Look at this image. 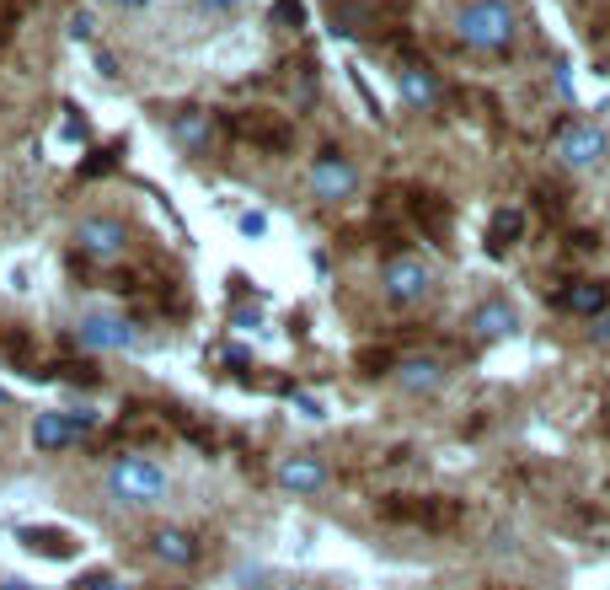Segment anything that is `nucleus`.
<instances>
[{
	"mask_svg": "<svg viewBox=\"0 0 610 590\" xmlns=\"http://www.w3.org/2000/svg\"><path fill=\"white\" fill-rule=\"evenodd\" d=\"M102 499L108 505H129V510L161 505L167 499V467L150 457H113L108 472H102Z\"/></svg>",
	"mask_w": 610,
	"mask_h": 590,
	"instance_id": "1",
	"label": "nucleus"
},
{
	"mask_svg": "<svg viewBox=\"0 0 610 590\" xmlns=\"http://www.w3.org/2000/svg\"><path fill=\"white\" fill-rule=\"evenodd\" d=\"M514 33H520V22H514L509 0H466V5H455V38L466 49H477V55L509 49Z\"/></svg>",
	"mask_w": 610,
	"mask_h": 590,
	"instance_id": "2",
	"label": "nucleus"
},
{
	"mask_svg": "<svg viewBox=\"0 0 610 590\" xmlns=\"http://www.w3.org/2000/svg\"><path fill=\"white\" fill-rule=\"evenodd\" d=\"M380 296L391 301V306H424L428 296H434V268L424 258H407V253H396V258H386L380 268Z\"/></svg>",
	"mask_w": 610,
	"mask_h": 590,
	"instance_id": "3",
	"label": "nucleus"
},
{
	"mask_svg": "<svg viewBox=\"0 0 610 590\" xmlns=\"http://www.w3.org/2000/svg\"><path fill=\"white\" fill-rule=\"evenodd\" d=\"M551 156H557L562 167H573V172H589V167H600L610 156V134L600 130V124H589V119H573V124L557 130Z\"/></svg>",
	"mask_w": 610,
	"mask_h": 590,
	"instance_id": "4",
	"label": "nucleus"
},
{
	"mask_svg": "<svg viewBox=\"0 0 610 590\" xmlns=\"http://www.w3.org/2000/svg\"><path fill=\"white\" fill-rule=\"evenodd\" d=\"M70 242H75V253H86V258L113 263L129 253V226L113 220V215H81L75 231H70Z\"/></svg>",
	"mask_w": 610,
	"mask_h": 590,
	"instance_id": "5",
	"label": "nucleus"
},
{
	"mask_svg": "<svg viewBox=\"0 0 610 590\" xmlns=\"http://www.w3.org/2000/svg\"><path fill=\"white\" fill-rule=\"evenodd\" d=\"M134 323L123 312H81L75 317V344L91 349V354H119V349H134Z\"/></svg>",
	"mask_w": 610,
	"mask_h": 590,
	"instance_id": "6",
	"label": "nucleus"
},
{
	"mask_svg": "<svg viewBox=\"0 0 610 590\" xmlns=\"http://www.w3.org/2000/svg\"><path fill=\"white\" fill-rule=\"evenodd\" d=\"M359 189V167L343 156V150H321L316 161H310V198H321V204H343V198H354Z\"/></svg>",
	"mask_w": 610,
	"mask_h": 590,
	"instance_id": "7",
	"label": "nucleus"
},
{
	"mask_svg": "<svg viewBox=\"0 0 610 590\" xmlns=\"http://www.w3.org/2000/svg\"><path fill=\"white\" fill-rule=\"evenodd\" d=\"M444 360H434V354H402L396 365H391V382H396V393L407 397H434L444 387Z\"/></svg>",
	"mask_w": 610,
	"mask_h": 590,
	"instance_id": "8",
	"label": "nucleus"
},
{
	"mask_svg": "<svg viewBox=\"0 0 610 590\" xmlns=\"http://www.w3.org/2000/svg\"><path fill=\"white\" fill-rule=\"evenodd\" d=\"M273 483H279L284 494H295V499H310V494H321V489H327V461L305 457V451H295V457H279V467H273Z\"/></svg>",
	"mask_w": 610,
	"mask_h": 590,
	"instance_id": "9",
	"label": "nucleus"
},
{
	"mask_svg": "<svg viewBox=\"0 0 610 590\" xmlns=\"http://www.w3.org/2000/svg\"><path fill=\"white\" fill-rule=\"evenodd\" d=\"M396 92H402V103L418 108V113L439 108V97H444L439 75H434L428 65H418V60H402V65H396Z\"/></svg>",
	"mask_w": 610,
	"mask_h": 590,
	"instance_id": "10",
	"label": "nucleus"
},
{
	"mask_svg": "<svg viewBox=\"0 0 610 590\" xmlns=\"http://www.w3.org/2000/svg\"><path fill=\"white\" fill-rule=\"evenodd\" d=\"M150 553H156L167 569H193L204 547H198V537H193V531H183V526H161V531L150 537Z\"/></svg>",
	"mask_w": 610,
	"mask_h": 590,
	"instance_id": "11",
	"label": "nucleus"
},
{
	"mask_svg": "<svg viewBox=\"0 0 610 590\" xmlns=\"http://www.w3.org/2000/svg\"><path fill=\"white\" fill-rule=\"evenodd\" d=\"M167 130H172V140L183 145L187 156H204V150L215 145V119H209L204 108H183V113H172V124H167Z\"/></svg>",
	"mask_w": 610,
	"mask_h": 590,
	"instance_id": "12",
	"label": "nucleus"
},
{
	"mask_svg": "<svg viewBox=\"0 0 610 590\" xmlns=\"http://www.w3.org/2000/svg\"><path fill=\"white\" fill-rule=\"evenodd\" d=\"M472 333H477V338H488V344L514 338V333H520V312H514L509 301H498V296H492V301H483V306L472 312Z\"/></svg>",
	"mask_w": 610,
	"mask_h": 590,
	"instance_id": "13",
	"label": "nucleus"
},
{
	"mask_svg": "<svg viewBox=\"0 0 610 590\" xmlns=\"http://www.w3.org/2000/svg\"><path fill=\"white\" fill-rule=\"evenodd\" d=\"M16 537H22V547L38 553V558H54V564H70V558H75V542L64 537L60 526H22Z\"/></svg>",
	"mask_w": 610,
	"mask_h": 590,
	"instance_id": "14",
	"label": "nucleus"
},
{
	"mask_svg": "<svg viewBox=\"0 0 610 590\" xmlns=\"http://www.w3.org/2000/svg\"><path fill=\"white\" fill-rule=\"evenodd\" d=\"M606 301H610V290L606 285H595V279H578V285L562 296V306H568V312H578V317H600V312H606Z\"/></svg>",
	"mask_w": 610,
	"mask_h": 590,
	"instance_id": "15",
	"label": "nucleus"
},
{
	"mask_svg": "<svg viewBox=\"0 0 610 590\" xmlns=\"http://www.w3.org/2000/svg\"><path fill=\"white\" fill-rule=\"evenodd\" d=\"M236 130H242L246 140H257V145H268V150H284V145H290V130L273 124V119H263V113H242Z\"/></svg>",
	"mask_w": 610,
	"mask_h": 590,
	"instance_id": "16",
	"label": "nucleus"
},
{
	"mask_svg": "<svg viewBox=\"0 0 610 590\" xmlns=\"http://www.w3.org/2000/svg\"><path fill=\"white\" fill-rule=\"evenodd\" d=\"M33 446H38V451H64V446H70L64 413H38V419H33Z\"/></svg>",
	"mask_w": 610,
	"mask_h": 590,
	"instance_id": "17",
	"label": "nucleus"
},
{
	"mask_svg": "<svg viewBox=\"0 0 610 590\" xmlns=\"http://www.w3.org/2000/svg\"><path fill=\"white\" fill-rule=\"evenodd\" d=\"M386 516H396V521H424V526H450L461 510H455V505H386Z\"/></svg>",
	"mask_w": 610,
	"mask_h": 590,
	"instance_id": "18",
	"label": "nucleus"
},
{
	"mask_svg": "<svg viewBox=\"0 0 610 590\" xmlns=\"http://www.w3.org/2000/svg\"><path fill=\"white\" fill-rule=\"evenodd\" d=\"M413 215L424 220L428 237H444V231H450V209H444L434 194H413Z\"/></svg>",
	"mask_w": 610,
	"mask_h": 590,
	"instance_id": "19",
	"label": "nucleus"
},
{
	"mask_svg": "<svg viewBox=\"0 0 610 590\" xmlns=\"http://www.w3.org/2000/svg\"><path fill=\"white\" fill-rule=\"evenodd\" d=\"M520 231H525V220H520L514 209H498V215H492V231H488V253H503Z\"/></svg>",
	"mask_w": 610,
	"mask_h": 590,
	"instance_id": "20",
	"label": "nucleus"
},
{
	"mask_svg": "<svg viewBox=\"0 0 610 590\" xmlns=\"http://www.w3.org/2000/svg\"><path fill=\"white\" fill-rule=\"evenodd\" d=\"M123 156V145H102V150H91V161H81V178L91 183V178H102V172H113Z\"/></svg>",
	"mask_w": 610,
	"mask_h": 590,
	"instance_id": "21",
	"label": "nucleus"
},
{
	"mask_svg": "<svg viewBox=\"0 0 610 590\" xmlns=\"http://www.w3.org/2000/svg\"><path fill=\"white\" fill-rule=\"evenodd\" d=\"M64 424H70V441H81V435H91L102 419H97V408H75V413H64Z\"/></svg>",
	"mask_w": 610,
	"mask_h": 590,
	"instance_id": "22",
	"label": "nucleus"
},
{
	"mask_svg": "<svg viewBox=\"0 0 610 590\" xmlns=\"http://www.w3.org/2000/svg\"><path fill=\"white\" fill-rule=\"evenodd\" d=\"M301 22H305L301 0H273V27H301Z\"/></svg>",
	"mask_w": 610,
	"mask_h": 590,
	"instance_id": "23",
	"label": "nucleus"
},
{
	"mask_svg": "<svg viewBox=\"0 0 610 590\" xmlns=\"http://www.w3.org/2000/svg\"><path fill=\"white\" fill-rule=\"evenodd\" d=\"M236 590H268V569L263 564H242L236 569Z\"/></svg>",
	"mask_w": 610,
	"mask_h": 590,
	"instance_id": "24",
	"label": "nucleus"
},
{
	"mask_svg": "<svg viewBox=\"0 0 610 590\" xmlns=\"http://www.w3.org/2000/svg\"><path fill=\"white\" fill-rule=\"evenodd\" d=\"M75 590H129V586L113 580V575H102V569H91V575H81V580H75Z\"/></svg>",
	"mask_w": 610,
	"mask_h": 590,
	"instance_id": "25",
	"label": "nucleus"
},
{
	"mask_svg": "<svg viewBox=\"0 0 610 590\" xmlns=\"http://www.w3.org/2000/svg\"><path fill=\"white\" fill-rule=\"evenodd\" d=\"M91 27H97V22H91V11H75V16H70V38H75V44H86V38H91Z\"/></svg>",
	"mask_w": 610,
	"mask_h": 590,
	"instance_id": "26",
	"label": "nucleus"
},
{
	"mask_svg": "<svg viewBox=\"0 0 610 590\" xmlns=\"http://www.w3.org/2000/svg\"><path fill=\"white\" fill-rule=\"evenodd\" d=\"M193 5H198L204 16H231V11H236L242 0H193Z\"/></svg>",
	"mask_w": 610,
	"mask_h": 590,
	"instance_id": "27",
	"label": "nucleus"
},
{
	"mask_svg": "<svg viewBox=\"0 0 610 590\" xmlns=\"http://www.w3.org/2000/svg\"><path fill=\"white\" fill-rule=\"evenodd\" d=\"M589 344H600V349H610V317L600 312L595 323H589Z\"/></svg>",
	"mask_w": 610,
	"mask_h": 590,
	"instance_id": "28",
	"label": "nucleus"
},
{
	"mask_svg": "<svg viewBox=\"0 0 610 590\" xmlns=\"http://www.w3.org/2000/svg\"><path fill=\"white\" fill-rule=\"evenodd\" d=\"M263 231H268V220H263L257 209H246L242 215V237H263Z\"/></svg>",
	"mask_w": 610,
	"mask_h": 590,
	"instance_id": "29",
	"label": "nucleus"
},
{
	"mask_svg": "<svg viewBox=\"0 0 610 590\" xmlns=\"http://www.w3.org/2000/svg\"><path fill=\"white\" fill-rule=\"evenodd\" d=\"M295 408H301L305 419H327V408H321L316 397H305V393H295Z\"/></svg>",
	"mask_w": 610,
	"mask_h": 590,
	"instance_id": "30",
	"label": "nucleus"
},
{
	"mask_svg": "<svg viewBox=\"0 0 610 590\" xmlns=\"http://www.w3.org/2000/svg\"><path fill=\"white\" fill-rule=\"evenodd\" d=\"M0 590H33V586H27V580H16V575H5V580H0Z\"/></svg>",
	"mask_w": 610,
	"mask_h": 590,
	"instance_id": "31",
	"label": "nucleus"
},
{
	"mask_svg": "<svg viewBox=\"0 0 610 590\" xmlns=\"http://www.w3.org/2000/svg\"><path fill=\"white\" fill-rule=\"evenodd\" d=\"M0 408H11V397H5V387H0Z\"/></svg>",
	"mask_w": 610,
	"mask_h": 590,
	"instance_id": "32",
	"label": "nucleus"
},
{
	"mask_svg": "<svg viewBox=\"0 0 610 590\" xmlns=\"http://www.w3.org/2000/svg\"><path fill=\"white\" fill-rule=\"evenodd\" d=\"M113 5H145V0H113Z\"/></svg>",
	"mask_w": 610,
	"mask_h": 590,
	"instance_id": "33",
	"label": "nucleus"
}]
</instances>
